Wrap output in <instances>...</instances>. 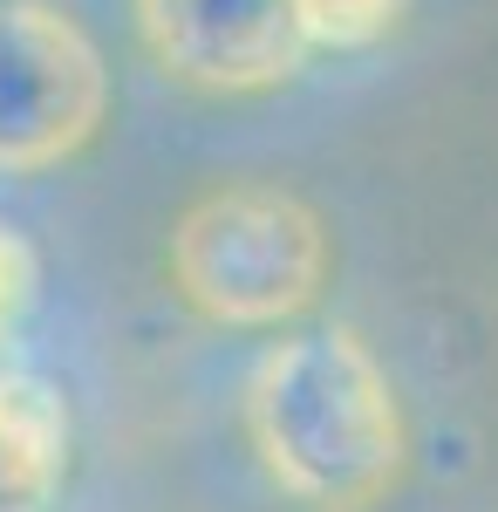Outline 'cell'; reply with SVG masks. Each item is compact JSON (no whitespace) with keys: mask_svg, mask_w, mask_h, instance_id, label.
I'll return each instance as SVG.
<instances>
[{"mask_svg":"<svg viewBox=\"0 0 498 512\" xmlns=\"http://www.w3.org/2000/svg\"><path fill=\"white\" fill-rule=\"evenodd\" d=\"M28 287H35V253L21 246L14 226H0V335H7L14 315L28 308Z\"/></svg>","mask_w":498,"mask_h":512,"instance_id":"obj_6","label":"cell"},{"mask_svg":"<svg viewBox=\"0 0 498 512\" xmlns=\"http://www.w3.org/2000/svg\"><path fill=\"white\" fill-rule=\"evenodd\" d=\"M110 69L48 0H0V171L35 178L103 130Z\"/></svg>","mask_w":498,"mask_h":512,"instance_id":"obj_3","label":"cell"},{"mask_svg":"<svg viewBox=\"0 0 498 512\" xmlns=\"http://www.w3.org/2000/svg\"><path fill=\"white\" fill-rule=\"evenodd\" d=\"M239 417L260 472L307 512H369L410 458L383 362L348 328L273 342L246 376Z\"/></svg>","mask_w":498,"mask_h":512,"instance_id":"obj_1","label":"cell"},{"mask_svg":"<svg viewBox=\"0 0 498 512\" xmlns=\"http://www.w3.org/2000/svg\"><path fill=\"white\" fill-rule=\"evenodd\" d=\"M171 287L219 328H280L328 287V233L280 185H226L171 233Z\"/></svg>","mask_w":498,"mask_h":512,"instance_id":"obj_2","label":"cell"},{"mask_svg":"<svg viewBox=\"0 0 498 512\" xmlns=\"http://www.w3.org/2000/svg\"><path fill=\"white\" fill-rule=\"evenodd\" d=\"M403 21V0H301L307 48H369Z\"/></svg>","mask_w":498,"mask_h":512,"instance_id":"obj_5","label":"cell"},{"mask_svg":"<svg viewBox=\"0 0 498 512\" xmlns=\"http://www.w3.org/2000/svg\"><path fill=\"white\" fill-rule=\"evenodd\" d=\"M137 35L164 76L205 96H260L301 76V0H130Z\"/></svg>","mask_w":498,"mask_h":512,"instance_id":"obj_4","label":"cell"}]
</instances>
